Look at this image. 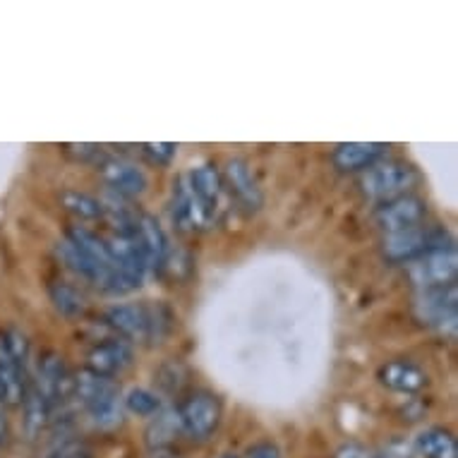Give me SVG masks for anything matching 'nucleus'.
<instances>
[{
	"label": "nucleus",
	"mask_w": 458,
	"mask_h": 458,
	"mask_svg": "<svg viewBox=\"0 0 458 458\" xmlns=\"http://www.w3.org/2000/svg\"><path fill=\"white\" fill-rule=\"evenodd\" d=\"M72 398H77L94 425L115 428L123 420V398L111 377H101L84 368L72 375Z\"/></svg>",
	"instance_id": "1"
},
{
	"label": "nucleus",
	"mask_w": 458,
	"mask_h": 458,
	"mask_svg": "<svg viewBox=\"0 0 458 458\" xmlns=\"http://www.w3.org/2000/svg\"><path fill=\"white\" fill-rule=\"evenodd\" d=\"M106 324L113 331L121 334L123 341L132 344H157L165 336L171 327V315L161 305H142V302H128L115 305L106 312Z\"/></svg>",
	"instance_id": "2"
},
{
	"label": "nucleus",
	"mask_w": 458,
	"mask_h": 458,
	"mask_svg": "<svg viewBox=\"0 0 458 458\" xmlns=\"http://www.w3.org/2000/svg\"><path fill=\"white\" fill-rule=\"evenodd\" d=\"M30 341L22 331L10 327L0 331V394L10 406H22L30 382Z\"/></svg>",
	"instance_id": "3"
},
{
	"label": "nucleus",
	"mask_w": 458,
	"mask_h": 458,
	"mask_svg": "<svg viewBox=\"0 0 458 458\" xmlns=\"http://www.w3.org/2000/svg\"><path fill=\"white\" fill-rule=\"evenodd\" d=\"M451 245H454V238L446 228L420 224L406 228V231H398V233L384 235L382 252L389 262L408 264L418 257L428 255L432 250L451 248Z\"/></svg>",
	"instance_id": "4"
},
{
	"label": "nucleus",
	"mask_w": 458,
	"mask_h": 458,
	"mask_svg": "<svg viewBox=\"0 0 458 458\" xmlns=\"http://www.w3.org/2000/svg\"><path fill=\"white\" fill-rule=\"evenodd\" d=\"M415 182H418V171L413 165L403 161H386V164H375L362 174L360 190L368 199L389 202L408 195V190L415 188Z\"/></svg>",
	"instance_id": "5"
},
{
	"label": "nucleus",
	"mask_w": 458,
	"mask_h": 458,
	"mask_svg": "<svg viewBox=\"0 0 458 458\" xmlns=\"http://www.w3.org/2000/svg\"><path fill=\"white\" fill-rule=\"evenodd\" d=\"M413 312L418 322L429 329L454 334L458 319V288L456 284L442 285V288H429L415 295Z\"/></svg>",
	"instance_id": "6"
},
{
	"label": "nucleus",
	"mask_w": 458,
	"mask_h": 458,
	"mask_svg": "<svg viewBox=\"0 0 458 458\" xmlns=\"http://www.w3.org/2000/svg\"><path fill=\"white\" fill-rule=\"evenodd\" d=\"M406 276L418 291H429V288H442V285L456 284V245L442 250H432L428 255H422L418 257V259H413V262H408Z\"/></svg>",
	"instance_id": "7"
},
{
	"label": "nucleus",
	"mask_w": 458,
	"mask_h": 458,
	"mask_svg": "<svg viewBox=\"0 0 458 458\" xmlns=\"http://www.w3.org/2000/svg\"><path fill=\"white\" fill-rule=\"evenodd\" d=\"M175 411L181 418L182 435H188L195 442L209 439L221 422V403L209 391H195Z\"/></svg>",
	"instance_id": "8"
},
{
	"label": "nucleus",
	"mask_w": 458,
	"mask_h": 458,
	"mask_svg": "<svg viewBox=\"0 0 458 458\" xmlns=\"http://www.w3.org/2000/svg\"><path fill=\"white\" fill-rule=\"evenodd\" d=\"M171 216L174 224L181 231H207L209 225H214L216 214L207 207V204L197 197V192L190 185L188 175H182L181 181L174 185V202H171Z\"/></svg>",
	"instance_id": "9"
},
{
	"label": "nucleus",
	"mask_w": 458,
	"mask_h": 458,
	"mask_svg": "<svg viewBox=\"0 0 458 458\" xmlns=\"http://www.w3.org/2000/svg\"><path fill=\"white\" fill-rule=\"evenodd\" d=\"M221 175H224L225 190L231 192L235 204H238L245 214H257V211L262 209V188H259V181H257L252 165H250L245 158H228Z\"/></svg>",
	"instance_id": "10"
},
{
	"label": "nucleus",
	"mask_w": 458,
	"mask_h": 458,
	"mask_svg": "<svg viewBox=\"0 0 458 458\" xmlns=\"http://www.w3.org/2000/svg\"><path fill=\"white\" fill-rule=\"evenodd\" d=\"M425 216H428V204L415 195H403L389 199V202H382L375 211V221L384 231V235L420 225Z\"/></svg>",
	"instance_id": "11"
},
{
	"label": "nucleus",
	"mask_w": 458,
	"mask_h": 458,
	"mask_svg": "<svg viewBox=\"0 0 458 458\" xmlns=\"http://www.w3.org/2000/svg\"><path fill=\"white\" fill-rule=\"evenodd\" d=\"M98 175L111 192H115L123 199L142 195L147 190V175L140 165H135L128 158H106L104 164L98 165Z\"/></svg>",
	"instance_id": "12"
},
{
	"label": "nucleus",
	"mask_w": 458,
	"mask_h": 458,
	"mask_svg": "<svg viewBox=\"0 0 458 458\" xmlns=\"http://www.w3.org/2000/svg\"><path fill=\"white\" fill-rule=\"evenodd\" d=\"M106 241V248H108V255H111L113 264L118 267L125 281L132 285V291L140 288L147 276V264H144L142 250L137 245L135 235L132 233H111Z\"/></svg>",
	"instance_id": "13"
},
{
	"label": "nucleus",
	"mask_w": 458,
	"mask_h": 458,
	"mask_svg": "<svg viewBox=\"0 0 458 458\" xmlns=\"http://www.w3.org/2000/svg\"><path fill=\"white\" fill-rule=\"evenodd\" d=\"M135 241L142 250L144 264H147V271H164L165 264H168V255H171V250H168V238H165L164 228L158 225V221L149 214H142L140 211V216H137V225H135Z\"/></svg>",
	"instance_id": "14"
},
{
	"label": "nucleus",
	"mask_w": 458,
	"mask_h": 458,
	"mask_svg": "<svg viewBox=\"0 0 458 458\" xmlns=\"http://www.w3.org/2000/svg\"><path fill=\"white\" fill-rule=\"evenodd\" d=\"M135 353L132 346L123 338H106L104 344H97L87 353V369L101 377H118L132 365Z\"/></svg>",
	"instance_id": "15"
},
{
	"label": "nucleus",
	"mask_w": 458,
	"mask_h": 458,
	"mask_svg": "<svg viewBox=\"0 0 458 458\" xmlns=\"http://www.w3.org/2000/svg\"><path fill=\"white\" fill-rule=\"evenodd\" d=\"M377 379L382 382V386L396 394H418L429 384L428 372L408 358L384 362L382 368L377 369Z\"/></svg>",
	"instance_id": "16"
},
{
	"label": "nucleus",
	"mask_w": 458,
	"mask_h": 458,
	"mask_svg": "<svg viewBox=\"0 0 458 458\" xmlns=\"http://www.w3.org/2000/svg\"><path fill=\"white\" fill-rule=\"evenodd\" d=\"M386 144L382 142H344L331 151V161L338 171L353 174V171H368L379 158L386 154Z\"/></svg>",
	"instance_id": "17"
},
{
	"label": "nucleus",
	"mask_w": 458,
	"mask_h": 458,
	"mask_svg": "<svg viewBox=\"0 0 458 458\" xmlns=\"http://www.w3.org/2000/svg\"><path fill=\"white\" fill-rule=\"evenodd\" d=\"M190 185L197 192V197L202 199L207 207H209L214 214H218L221 209V202H224L225 195V185H224V175L218 171L214 164H202L192 168L188 175Z\"/></svg>",
	"instance_id": "18"
},
{
	"label": "nucleus",
	"mask_w": 458,
	"mask_h": 458,
	"mask_svg": "<svg viewBox=\"0 0 458 458\" xmlns=\"http://www.w3.org/2000/svg\"><path fill=\"white\" fill-rule=\"evenodd\" d=\"M415 451L422 458H458L456 439L449 429L429 428L415 437Z\"/></svg>",
	"instance_id": "19"
},
{
	"label": "nucleus",
	"mask_w": 458,
	"mask_h": 458,
	"mask_svg": "<svg viewBox=\"0 0 458 458\" xmlns=\"http://www.w3.org/2000/svg\"><path fill=\"white\" fill-rule=\"evenodd\" d=\"M181 435L182 428L178 411H158L147 428V444L149 449H164V446H174Z\"/></svg>",
	"instance_id": "20"
},
{
	"label": "nucleus",
	"mask_w": 458,
	"mask_h": 458,
	"mask_svg": "<svg viewBox=\"0 0 458 458\" xmlns=\"http://www.w3.org/2000/svg\"><path fill=\"white\" fill-rule=\"evenodd\" d=\"M51 293V302L55 310L65 317H82L87 312V298H84L75 285L65 284V281H53L48 285Z\"/></svg>",
	"instance_id": "21"
},
{
	"label": "nucleus",
	"mask_w": 458,
	"mask_h": 458,
	"mask_svg": "<svg viewBox=\"0 0 458 458\" xmlns=\"http://www.w3.org/2000/svg\"><path fill=\"white\" fill-rule=\"evenodd\" d=\"M61 204L65 211H70L72 216L80 221H98L104 218V202L97 197L80 192V190H65L61 195Z\"/></svg>",
	"instance_id": "22"
},
{
	"label": "nucleus",
	"mask_w": 458,
	"mask_h": 458,
	"mask_svg": "<svg viewBox=\"0 0 458 458\" xmlns=\"http://www.w3.org/2000/svg\"><path fill=\"white\" fill-rule=\"evenodd\" d=\"M125 406L128 411H132L135 415H142V418H154V415L161 411V398L158 394L149 389H132L125 396Z\"/></svg>",
	"instance_id": "23"
},
{
	"label": "nucleus",
	"mask_w": 458,
	"mask_h": 458,
	"mask_svg": "<svg viewBox=\"0 0 458 458\" xmlns=\"http://www.w3.org/2000/svg\"><path fill=\"white\" fill-rule=\"evenodd\" d=\"M175 147L174 142H147L142 144V154L147 158H149L151 164L157 165H168L171 161H174L175 157Z\"/></svg>",
	"instance_id": "24"
},
{
	"label": "nucleus",
	"mask_w": 458,
	"mask_h": 458,
	"mask_svg": "<svg viewBox=\"0 0 458 458\" xmlns=\"http://www.w3.org/2000/svg\"><path fill=\"white\" fill-rule=\"evenodd\" d=\"M65 154L75 157L77 161H91V164H97V168L108 158L98 144H65Z\"/></svg>",
	"instance_id": "25"
},
{
	"label": "nucleus",
	"mask_w": 458,
	"mask_h": 458,
	"mask_svg": "<svg viewBox=\"0 0 458 458\" xmlns=\"http://www.w3.org/2000/svg\"><path fill=\"white\" fill-rule=\"evenodd\" d=\"M245 456H248V458H284V456H281V449H278L274 442L252 444Z\"/></svg>",
	"instance_id": "26"
},
{
	"label": "nucleus",
	"mask_w": 458,
	"mask_h": 458,
	"mask_svg": "<svg viewBox=\"0 0 458 458\" xmlns=\"http://www.w3.org/2000/svg\"><path fill=\"white\" fill-rule=\"evenodd\" d=\"M334 458H386L384 454H372V451L362 449L360 444H344L341 449L336 451Z\"/></svg>",
	"instance_id": "27"
},
{
	"label": "nucleus",
	"mask_w": 458,
	"mask_h": 458,
	"mask_svg": "<svg viewBox=\"0 0 458 458\" xmlns=\"http://www.w3.org/2000/svg\"><path fill=\"white\" fill-rule=\"evenodd\" d=\"M149 458H181V454L174 446H164V449H151Z\"/></svg>",
	"instance_id": "28"
},
{
	"label": "nucleus",
	"mask_w": 458,
	"mask_h": 458,
	"mask_svg": "<svg viewBox=\"0 0 458 458\" xmlns=\"http://www.w3.org/2000/svg\"><path fill=\"white\" fill-rule=\"evenodd\" d=\"M5 401H3V394H0V444L5 442V435H8V422H5Z\"/></svg>",
	"instance_id": "29"
},
{
	"label": "nucleus",
	"mask_w": 458,
	"mask_h": 458,
	"mask_svg": "<svg viewBox=\"0 0 458 458\" xmlns=\"http://www.w3.org/2000/svg\"><path fill=\"white\" fill-rule=\"evenodd\" d=\"M61 458H89V456H84V454H70V456H61Z\"/></svg>",
	"instance_id": "30"
},
{
	"label": "nucleus",
	"mask_w": 458,
	"mask_h": 458,
	"mask_svg": "<svg viewBox=\"0 0 458 458\" xmlns=\"http://www.w3.org/2000/svg\"><path fill=\"white\" fill-rule=\"evenodd\" d=\"M221 458H238V456H233V454H224V456Z\"/></svg>",
	"instance_id": "31"
}]
</instances>
